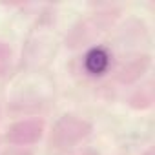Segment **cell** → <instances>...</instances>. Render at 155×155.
Wrapping results in <instances>:
<instances>
[{
	"mask_svg": "<svg viewBox=\"0 0 155 155\" xmlns=\"http://www.w3.org/2000/svg\"><path fill=\"white\" fill-rule=\"evenodd\" d=\"M150 62H151V60H150L148 55H137V57L126 60V62L119 68V71H117V81H119L120 84H131V82L139 81L140 77L148 71Z\"/></svg>",
	"mask_w": 155,
	"mask_h": 155,
	"instance_id": "obj_4",
	"label": "cell"
},
{
	"mask_svg": "<svg viewBox=\"0 0 155 155\" xmlns=\"http://www.w3.org/2000/svg\"><path fill=\"white\" fill-rule=\"evenodd\" d=\"M91 131H93V126L86 119L77 115H64L55 122L49 133V146L58 151L71 150L79 142L86 140L91 135Z\"/></svg>",
	"mask_w": 155,
	"mask_h": 155,
	"instance_id": "obj_1",
	"label": "cell"
},
{
	"mask_svg": "<svg viewBox=\"0 0 155 155\" xmlns=\"http://www.w3.org/2000/svg\"><path fill=\"white\" fill-rule=\"evenodd\" d=\"M44 135V122L40 119H24L11 124L6 131V140L13 146H31Z\"/></svg>",
	"mask_w": 155,
	"mask_h": 155,
	"instance_id": "obj_3",
	"label": "cell"
},
{
	"mask_svg": "<svg viewBox=\"0 0 155 155\" xmlns=\"http://www.w3.org/2000/svg\"><path fill=\"white\" fill-rule=\"evenodd\" d=\"M153 102V91H151V86H146V88H140L137 90L131 97H130V106L135 108V110H146L150 108Z\"/></svg>",
	"mask_w": 155,
	"mask_h": 155,
	"instance_id": "obj_6",
	"label": "cell"
},
{
	"mask_svg": "<svg viewBox=\"0 0 155 155\" xmlns=\"http://www.w3.org/2000/svg\"><path fill=\"white\" fill-rule=\"evenodd\" d=\"M142 155H155V153H153V148H150V150H146V151H144Z\"/></svg>",
	"mask_w": 155,
	"mask_h": 155,
	"instance_id": "obj_8",
	"label": "cell"
},
{
	"mask_svg": "<svg viewBox=\"0 0 155 155\" xmlns=\"http://www.w3.org/2000/svg\"><path fill=\"white\" fill-rule=\"evenodd\" d=\"M11 64V49L6 42H0V77H2Z\"/></svg>",
	"mask_w": 155,
	"mask_h": 155,
	"instance_id": "obj_7",
	"label": "cell"
},
{
	"mask_svg": "<svg viewBox=\"0 0 155 155\" xmlns=\"http://www.w3.org/2000/svg\"><path fill=\"white\" fill-rule=\"evenodd\" d=\"M79 155H99L97 151H84V153H79Z\"/></svg>",
	"mask_w": 155,
	"mask_h": 155,
	"instance_id": "obj_9",
	"label": "cell"
},
{
	"mask_svg": "<svg viewBox=\"0 0 155 155\" xmlns=\"http://www.w3.org/2000/svg\"><path fill=\"white\" fill-rule=\"evenodd\" d=\"M110 64V57L104 49L101 48H93L91 51L86 53L84 57V68L91 73V75H101L102 71H106Z\"/></svg>",
	"mask_w": 155,
	"mask_h": 155,
	"instance_id": "obj_5",
	"label": "cell"
},
{
	"mask_svg": "<svg viewBox=\"0 0 155 155\" xmlns=\"http://www.w3.org/2000/svg\"><path fill=\"white\" fill-rule=\"evenodd\" d=\"M117 11L115 9H110V11H102V13H95L93 17L82 20L79 26H77L69 37H68V46H81L91 38H95L97 35L104 33L106 28H110L115 18H117Z\"/></svg>",
	"mask_w": 155,
	"mask_h": 155,
	"instance_id": "obj_2",
	"label": "cell"
}]
</instances>
